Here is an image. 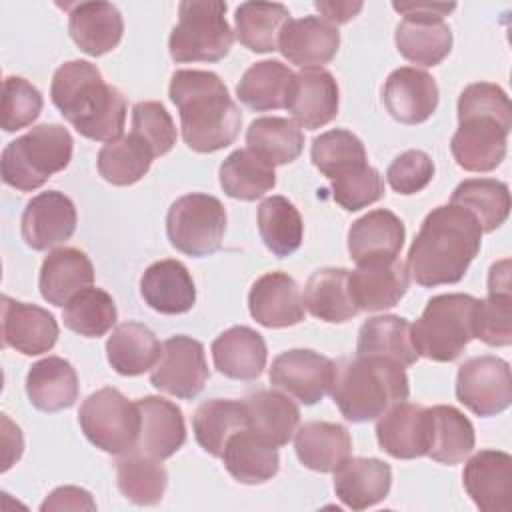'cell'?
<instances>
[{
    "instance_id": "58",
    "label": "cell",
    "mask_w": 512,
    "mask_h": 512,
    "mask_svg": "<svg viewBox=\"0 0 512 512\" xmlns=\"http://www.w3.org/2000/svg\"><path fill=\"white\" fill-rule=\"evenodd\" d=\"M488 294H512L510 292V260H500L490 268Z\"/></svg>"
},
{
    "instance_id": "21",
    "label": "cell",
    "mask_w": 512,
    "mask_h": 512,
    "mask_svg": "<svg viewBox=\"0 0 512 512\" xmlns=\"http://www.w3.org/2000/svg\"><path fill=\"white\" fill-rule=\"evenodd\" d=\"M248 310L266 328H288L304 320V298L292 276L268 272L252 284Z\"/></svg>"
},
{
    "instance_id": "46",
    "label": "cell",
    "mask_w": 512,
    "mask_h": 512,
    "mask_svg": "<svg viewBox=\"0 0 512 512\" xmlns=\"http://www.w3.org/2000/svg\"><path fill=\"white\" fill-rule=\"evenodd\" d=\"M116 482L130 502L138 506H154L164 496L168 474L158 458L134 450L116 462Z\"/></svg>"
},
{
    "instance_id": "25",
    "label": "cell",
    "mask_w": 512,
    "mask_h": 512,
    "mask_svg": "<svg viewBox=\"0 0 512 512\" xmlns=\"http://www.w3.org/2000/svg\"><path fill=\"white\" fill-rule=\"evenodd\" d=\"M392 486V470L380 458H346L334 470V492L352 510L382 502Z\"/></svg>"
},
{
    "instance_id": "33",
    "label": "cell",
    "mask_w": 512,
    "mask_h": 512,
    "mask_svg": "<svg viewBox=\"0 0 512 512\" xmlns=\"http://www.w3.org/2000/svg\"><path fill=\"white\" fill-rule=\"evenodd\" d=\"M298 460L316 472H334L352 452L350 432L336 422H306L294 434Z\"/></svg>"
},
{
    "instance_id": "16",
    "label": "cell",
    "mask_w": 512,
    "mask_h": 512,
    "mask_svg": "<svg viewBox=\"0 0 512 512\" xmlns=\"http://www.w3.org/2000/svg\"><path fill=\"white\" fill-rule=\"evenodd\" d=\"M74 202L60 190H46L28 200L22 212V238L32 250H48L72 238L76 230Z\"/></svg>"
},
{
    "instance_id": "6",
    "label": "cell",
    "mask_w": 512,
    "mask_h": 512,
    "mask_svg": "<svg viewBox=\"0 0 512 512\" xmlns=\"http://www.w3.org/2000/svg\"><path fill=\"white\" fill-rule=\"evenodd\" d=\"M476 300L470 294H438L430 298L410 328L418 356L434 362L456 360L474 338Z\"/></svg>"
},
{
    "instance_id": "53",
    "label": "cell",
    "mask_w": 512,
    "mask_h": 512,
    "mask_svg": "<svg viewBox=\"0 0 512 512\" xmlns=\"http://www.w3.org/2000/svg\"><path fill=\"white\" fill-rule=\"evenodd\" d=\"M384 196V180L368 162L332 180V198L348 212L362 210Z\"/></svg>"
},
{
    "instance_id": "3",
    "label": "cell",
    "mask_w": 512,
    "mask_h": 512,
    "mask_svg": "<svg viewBox=\"0 0 512 512\" xmlns=\"http://www.w3.org/2000/svg\"><path fill=\"white\" fill-rule=\"evenodd\" d=\"M50 98L84 138L112 142L124 132V94L106 84L100 70L86 60H70L56 68Z\"/></svg>"
},
{
    "instance_id": "36",
    "label": "cell",
    "mask_w": 512,
    "mask_h": 512,
    "mask_svg": "<svg viewBox=\"0 0 512 512\" xmlns=\"http://www.w3.org/2000/svg\"><path fill=\"white\" fill-rule=\"evenodd\" d=\"M294 84V72L280 60H262L252 64L236 86V96L244 106L256 112L280 110L288 106Z\"/></svg>"
},
{
    "instance_id": "24",
    "label": "cell",
    "mask_w": 512,
    "mask_h": 512,
    "mask_svg": "<svg viewBox=\"0 0 512 512\" xmlns=\"http://www.w3.org/2000/svg\"><path fill=\"white\" fill-rule=\"evenodd\" d=\"M136 404L142 420L136 450L158 460L170 458L186 442L182 410L162 396H144Z\"/></svg>"
},
{
    "instance_id": "18",
    "label": "cell",
    "mask_w": 512,
    "mask_h": 512,
    "mask_svg": "<svg viewBox=\"0 0 512 512\" xmlns=\"http://www.w3.org/2000/svg\"><path fill=\"white\" fill-rule=\"evenodd\" d=\"M380 448L398 460H414L428 454L430 408L412 402H398L386 410L376 424Z\"/></svg>"
},
{
    "instance_id": "48",
    "label": "cell",
    "mask_w": 512,
    "mask_h": 512,
    "mask_svg": "<svg viewBox=\"0 0 512 512\" xmlns=\"http://www.w3.org/2000/svg\"><path fill=\"white\" fill-rule=\"evenodd\" d=\"M118 312L112 296L102 288H84L68 300L62 312L64 326L84 338H100L116 324Z\"/></svg>"
},
{
    "instance_id": "51",
    "label": "cell",
    "mask_w": 512,
    "mask_h": 512,
    "mask_svg": "<svg viewBox=\"0 0 512 512\" xmlns=\"http://www.w3.org/2000/svg\"><path fill=\"white\" fill-rule=\"evenodd\" d=\"M42 94L26 78L8 76L2 86L0 124L4 132H16L30 126L42 112Z\"/></svg>"
},
{
    "instance_id": "37",
    "label": "cell",
    "mask_w": 512,
    "mask_h": 512,
    "mask_svg": "<svg viewBox=\"0 0 512 512\" xmlns=\"http://www.w3.org/2000/svg\"><path fill=\"white\" fill-rule=\"evenodd\" d=\"M250 428L270 444L284 446L298 430L300 410L290 396L278 390H258L244 400Z\"/></svg>"
},
{
    "instance_id": "35",
    "label": "cell",
    "mask_w": 512,
    "mask_h": 512,
    "mask_svg": "<svg viewBox=\"0 0 512 512\" xmlns=\"http://www.w3.org/2000/svg\"><path fill=\"white\" fill-rule=\"evenodd\" d=\"M162 346L156 334L140 322L118 324L106 340L110 366L122 376H138L152 370L160 358Z\"/></svg>"
},
{
    "instance_id": "4",
    "label": "cell",
    "mask_w": 512,
    "mask_h": 512,
    "mask_svg": "<svg viewBox=\"0 0 512 512\" xmlns=\"http://www.w3.org/2000/svg\"><path fill=\"white\" fill-rule=\"evenodd\" d=\"M330 394L346 420L370 422L404 402L410 386L398 362L382 356H356L336 362Z\"/></svg>"
},
{
    "instance_id": "7",
    "label": "cell",
    "mask_w": 512,
    "mask_h": 512,
    "mask_svg": "<svg viewBox=\"0 0 512 512\" xmlns=\"http://www.w3.org/2000/svg\"><path fill=\"white\" fill-rule=\"evenodd\" d=\"M226 2L220 0H184L178 6V24L168 38V50L174 62H218L232 44L234 32L228 26Z\"/></svg>"
},
{
    "instance_id": "22",
    "label": "cell",
    "mask_w": 512,
    "mask_h": 512,
    "mask_svg": "<svg viewBox=\"0 0 512 512\" xmlns=\"http://www.w3.org/2000/svg\"><path fill=\"white\" fill-rule=\"evenodd\" d=\"M338 46V28L320 16L290 18L278 40L282 56L300 68H322L336 56Z\"/></svg>"
},
{
    "instance_id": "27",
    "label": "cell",
    "mask_w": 512,
    "mask_h": 512,
    "mask_svg": "<svg viewBox=\"0 0 512 512\" xmlns=\"http://www.w3.org/2000/svg\"><path fill=\"white\" fill-rule=\"evenodd\" d=\"M140 294L160 314H184L196 302V286L188 268L172 258L154 262L144 270Z\"/></svg>"
},
{
    "instance_id": "10",
    "label": "cell",
    "mask_w": 512,
    "mask_h": 512,
    "mask_svg": "<svg viewBox=\"0 0 512 512\" xmlns=\"http://www.w3.org/2000/svg\"><path fill=\"white\" fill-rule=\"evenodd\" d=\"M404 18L396 26L398 52L418 66H438L452 50V30L444 22L456 4L450 2H394Z\"/></svg>"
},
{
    "instance_id": "20",
    "label": "cell",
    "mask_w": 512,
    "mask_h": 512,
    "mask_svg": "<svg viewBox=\"0 0 512 512\" xmlns=\"http://www.w3.org/2000/svg\"><path fill=\"white\" fill-rule=\"evenodd\" d=\"M58 340L56 318L28 302L2 296V344L24 356H38L54 348Z\"/></svg>"
},
{
    "instance_id": "19",
    "label": "cell",
    "mask_w": 512,
    "mask_h": 512,
    "mask_svg": "<svg viewBox=\"0 0 512 512\" xmlns=\"http://www.w3.org/2000/svg\"><path fill=\"white\" fill-rule=\"evenodd\" d=\"M462 482L472 502L484 512L512 508V456L500 450H480L462 472Z\"/></svg>"
},
{
    "instance_id": "32",
    "label": "cell",
    "mask_w": 512,
    "mask_h": 512,
    "mask_svg": "<svg viewBox=\"0 0 512 512\" xmlns=\"http://www.w3.org/2000/svg\"><path fill=\"white\" fill-rule=\"evenodd\" d=\"M26 394L36 410L60 412L74 406L78 398V374L68 360L48 356L30 366Z\"/></svg>"
},
{
    "instance_id": "43",
    "label": "cell",
    "mask_w": 512,
    "mask_h": 512,
    "mask_svg": "<svg viewBox=\"0 0 512 512\" xmlns=\"http://www.w3.org/2000/svg\"><path fill=\"white\" fill-rule=\"evenodd\" d=\"M218 178L226 196L244 202L258 200L276 186L274 166L258 158L248 148L234 150L226 156L220 164Z\"/></svg>"
},
{
    "instance_id": "49",
    "label": "cell",
    "mask_w": 512,
    "mask_h": 512,
    "mask_svg": "<svg viewBox=\"0 0 512 512\" xmlns=\"http://www.w3.org/2000/svg\"><path fill=\"white\" fill-rule=\"evenodd\" d=\"M310 158L312 164L330 180L344 176L368 162L362 140L342 128L316 136L310 148Z\"/></svg>"
},
{
    "instance_id": "12",
    "label": "cell",
    "mask_w": 512,
    "mask_h": 512,
    "mask_svg": "<svg viewBox=\"0 0 512 512\" xmlns=\"http://www.w3.org/2000/svg\"><path fill=\"white\" fill-rule=\"evenodd\" d=\"M208 376L202 342L178 334L162 344L160 358L150 372V384L170 396L192 400L204 390Z\"/></svg>"
},
{
    "instance_id": "39",
    "label": "cell",
    "mask_w": 512,
    "mask_h": 512,
    "mask_svg": "<svg viewBox=\"0 0 512 512\" xmlns=\"http://www.w3.org/2000/svg\"><path fill=\"white\" fill-rule=\"evenodd\" d=\"M346 268H320L316 270L304 288V306L308 312L324 322L342 324L358 314L348 290Z\"/></svg>"
},
{
    "instance_id": "9",
    "label": "cell",
    "mask_w": 512,
    "mask_h": 512,
    "mask_svg": "<svg viewBox=\"0 0 512 512\" xmlns=\"http://www.w3.org/2000/svg\"><path fill=\"white\" fill-rule=\"evenodd\" d=\"M226 232V210L216 196L184 194L174 200L166 214L170 244L192 258H204L220 250Z\"/></svg>"
},
{
    "instance_id": "5",
    "label": "cell",
    "mask_w": 512,
    "mask_h": 512,
    "mask_svg": "<svg viewBox=\"0 0 512 512\" xmlns=\"http://www.w3.org/2000/svg\"><path fill=\"white\" fill-rule=\"evenodd\" d=\"M72 148L74 140L68 128L48 122L38 124L2 150V182L20 192H32L70 164Z\"/></svg>"
},
{
    "instance_id": "55",
    "label": "cell",
    "mask_w": 512,
    "mask_h": 512,
    "mask_svg": "<svg viewBox=\"0 0 512 512\" xmlns=\"http://www.w3.org/2000/svg\"><path fill=\"white\" fill-rule=\"evenodd\" d=\"M468 114H488L504 122H512L510 98L498 84L474 82L458 96V118Z\"/></svg>"
},
{
    "instance_id": "54",
    "label": "cell",
    "mask_w": 512,
    "mask_h": 512,
    "mask_svg": "<svg viewBox=\"0 0 512 512\" xmlns=\"http://www.w3.org/2000/svg\"><path fill=\"white\" fill-rule=\"evenodd\" d=\"M432 178H434V162L422 150H406L398 154L386 170V180L390 188L404 196L424 190Z\"/></svg>"
},
{
    "instance_id": "41",
    "label": "cell",
    "mask_w": 512,
    "mask_h": 512,
    "mask_svg": "<svg viewBox=\"0 0 512 512\" xmlns=\"http://www.w3.org/2000/svg\"><path fill=\"white\" fill-rule=\"evenodd\" d=\"M290 12L278 2H242L234 12V32L252 52H274Z\"/></svg>"
},
{
    "instance_id": "8",
    "label": "cell",
    "mask_w": 512,
    "mask_h": 512,
    "mask_svg": "<svg viewBox=\"0 0 512 512\" xmlns=\"http://www.w3.org/2000/svg\"><path fill=\"white\" fill-rule=\"evenodd\" d=\"M78 422L84 436L102 452L124 456L134 452L140 438V410L116 388L92 392L80 406Z\"/></svg>"
},
{
    "instance_id": "26",
    "label": "cell",
    "mask_w": 512,
    "mask_h": 512,
    "mask_svg": "<svg viewBox=\"0 0 512 512\" xmlns=\"http://www.w3.org/2000/svg\"><path fill=\"white\" fill-rule=\"evenodd\" d=\"M68 32L82 52L102 56L120 44L124 20L120 10L110 2H80L70 8Z\"/></svg>"
},
{
    "instance_id": "29",
    "label": "cell",
    "mask_w": 512,
    "mask_h": 512,
    "mask_svg": "<svg viewBox=\"0 0 512 512\" xmlns=\"http://www.w3.org/2000/svg\"><path fill=\"white\" fill-rule=\"evenodd\" d=\"M92 282L94 266L82 250L56 248L42 262L38 288L48 304L66 306L72 296L90 288Z\"/></svg>"
},
{
    "instance_id": "31",
    "label": "cell",
    "mask_w": 512,
    "mask_h": 512,
    "mask_svg": "<svg viewBox=\"0 0 512 512\" xmlns=\"http://www.w3.org/2000/svg\"><path fill=\"white\" fill-rule=\"evenodd\" d=\"M220 458L234 480L252 486L272 480L280 466L278 448L258 436L252 428H244L230 436Z\"/></svg>"
},
{
    "instance_id": "45",
    "label": "cell",
    "mask_w": 512,
    "mask_h": 512,
    "mask_svg": "<svg viewBox=\"0 0 512 512\" xmlns=\"http://www.w3.org/2000/svg\"><path fill=\"white\" fill-rule=\"evenodd\" d=\"M258 232L276 258L292 256L302 244V216L288 198L270 196L258 206Z\"/></svg>"
},
{
    "instance_id": "30",
    "label": "cell",
    "mask_w": 512,
    "mask_h": 512,
    "mask_svg": "<svg viewBox=\"0 0 512 512\" xmlns=\"http://www.w3.org/2000/svg\"><path fill=\"white\" fill-rule=\"evenodd\" d=\"M266 342L248 326H232L212 342V360L232 380H256L266 368Z\"/></svg>"
},
{
    "instance_id": "57",
    "label": "cell",
    "mask_w": 512,
    "mask_h": 512,
    "mask_svg": "<svg viewBox=\"0 0 512 512\" xmlns=\"http://www.w3.org/2000/svg\"><path fill=\"white\" fill-rule=\"evenodd\" d=\"M320 14H324V18L330 24H344L348 20H352L360 10H362V2H316L314 4Z\"/></svg>"
},
{
    "instance_id": "2",
    "label": "cell",
    "mask_w": 512,
    "mask_h": 512,
    "mask_svg": "<svg viewBox=\"0 0 512 512\" xmlns=\"http://www.w3.org/2000/svg\"><path fill=\"white\" fill-rule=\"evenodd\" d=\"M168 94L180 112L182 138L190 150L210 154L236 140L242 114L216 72L176 70Z\"/></svg>"
},
{
    "instance_id": "34",
    "label": "cell",
    "mask_w": 512,
    "mask_h": 512,
    "mask_svg": "<svg viewBox=\"0 0 512 512\" xmlns=\"http://www.w3.org/2000/svg\"><path fill=\"white\" fill-rule=\"evenodd\" d=\"M412 324L394 314L368 318L358 330L356 356H382L398 362L400 366H412L420 358L410 334Z\"/></svg>"
},
{
    "instance_id": "1",
    "label": "cell",
    "mask_w": 512,
    "mask_h": 512,
    "mask_svg": "<svg viewBox=\"0 0 512 512\" xmlns=\"http://www.w3.org/2000/svg\"><path fill=\"white\" fill-rule=\"evenodd\" d=\"M482 234L478 220L466 208L458 204L434 208L408 250L410 278L424 288L460 282L480 252Z\"/></svg>"
},
{
    "instance_id": "11",
    "label": "cell",
    "mask_w": 512,
    "mask_h": 512,
    "mask_svg": "<svg viewBox=\"0 0 512 512\" xmlns=\"http://www.w3.org/2000/svg\"><path fill=\"white\" fill-rule=\"evenodd\" d=\"M456 398L476 416L504 412L512 402L510 364L498 356H474L456 374Z\"/></svg>"
},
{
    "instance_id": "14",
    "label": "cell",
    "mask_w": 512,
    "mask_h": 512,
    "mask_svg": "<svg viewBox=\"0 0 512 512\" xmlns=\"http://www.w3.org/2000/svg\"><path fill=\"white\" fill-rule=\"evenodd\" d=\"M458 130L450 140L456 164L468 172H490L506 158V140L512 122L488 114L458 118Z\"/></svg>"
},
{
    "instance_id": "47",
    "label": "cell",
    "mask_w": 512,
    "mask_h": 512,
    "mask_svg": "<svg viewBox=\"0 0 512 512\" xmlns=\"http://www.w3.org/2000/svg\"><path fill=\"white\" fill-rule=\"evenodd\" d=\"M152 160L154 154L150 148L134 134H128L106 142L98 152L96 166L106 182L114 186H132L148 174Z\"/></svg>"
},
{
    "instance_id": "23",
    "label": "cell",
    "mask_w": 512,
    "mask_h": 512,
    "mask_svg": "<svg viewBox=\"0 0 512 512\" xmlns=\"http://www.w3.org/2000/svg\"><path fill=\"white\" fill-rule=\"evenodd\" d=\"M288 112L300 128L316 130L338 114V84L326 68H302L294 74Z\"/></svg>"
},
{
    "instance_id": "56",
    "label": "cell",
    "mask_w": 512,
    "mask_h": 512,
    "mask_svg": "<svg viewBox=\"0 0 512 512\" xmlns=\"http://www.w3.org/2000/svg\"><path fill=\"white\" fill-rule=\"evenodd\" d=\"M40 510H96V502L84 488L60 486L50 492V496L40 504Z\"/></svg>"
},
{
    "instance_id": "13",
    "label": "cell",
    "mask_w": 512,
    "mask_h": 512,
    "mask_svg": "<svg viewBox=\"0 0 512 512\" xmlns=\"http://www.w3.org/2000/svg\"><path fill=\"white\" fill-rule=\"evenodd\" d=\"M334 374L336 362L308 348L286 350L270 366L272 386L306 406L320 402L330 392Z\"/></svg>"
},
{
    "instance_id": "17",
    "label": "cell",
    "mask_w": 512,
    "mask_h": 512,
    "mask_svg": "<svg viewBox=\"0 0 512 512\" xmlns=\"http://www.w3.org/2000/svg\"><path fill=\"white\" fill-rule=\"evenodd\" d=\"M436 80L414 66H402L390 72L384 82L382 102L388 114L400 124H422L438 108Z\"/></svg>"
},
{
    "instance_id": "52",
    "label": "cell",
    "mask_w": 512,
    "mask_h": 512,
    "mask_svg": "<svg viewBox=\"0 0 512 512\" xmlns=\"http://www.w3.org/2000/svg\"><path fill=\"white\" fill-rule=\"evenodd\" d=\"M474 338L488 346H508L512 342V294H488L476 300L472 318Z\"/></svg>"
},
{
    "instance_id": "38",
    "label": "cell",
    "mask_w": 512,
    "mask_h": 512,
    "mask_svg": "<svg viewBox=\"0 0 512 512\" xmlns=\"http://www.w3.org/2000/svg\"><path fill=\"white\" fill-rule=\"evenodd\" d=\"M250 428L248 410L242 400L212 398L202 402L192 416V430L196 442L210 456L220 458L230 436Z\"/></svg>"
},
{
    "instance_id": "15",
    "label": "cell",
    "mask_w": 512,
    "mask_h": 512,
    "mask_svg": "<svg viewBox=\"0 0 512 512\" xmlns=\"http://www.w3.org/2000/svg\"><path fill=\"white\" fill-rule=\"evenodd\" d=\"M410 274L400 258H376L348 272V290L358 312L392 308L406 294Z\"/></svg>"
},
{
    "instance_id": "28",
    "label": "cell",
    "mask_w": 512,
    "mask_h": 512,
    "mask_svg": "<svg viewBox=\"0 0 512 512\" xmlns=\"http://www.w3.org/2000/svg\"><path fill=\"white\" fill-rule=\"evenodd\" d=\"M404 238V222L394 212L378 208L352 222L348 230V252L356 264L376 258H398Z\"/></svg>"
},
{
    "instance_id": "42",
    "label": "cell",
    "mask_w": 512,
    "mask_h": 512,
    "mask_svg": "<svg viewBox=\"0 0 512 512\" xmlns=\"http://www.w3.org/2000/svg\"><path fill=\"white\" fill-rule=\"evenodd\" d=\"M474 442V426L458 408L446 404L430 408V446L426 456L452 466L474 450Z\"/></svg>"
},
{
    "instance_id": "40",
    "label": "cell",
    "mask_w": 512,
    "mask_h": 512,
    "mask_svg": "<svg viewBox=\"0 0 512 512\" xmlns=\"http://www.w3.org/2000/svg\"><path fill=\"white\" fill-rule=\"evenodd\" d=\"M248 150L270 166L294 162L304 148V134L294 120L280 116H262L250 122L246 130Z\"/></svg>"
},
{
    "instance_id": "44",
    "label": "cell",
    "mask_w": 512,
    "mask_h": 512,
    "mask_svg": "<svg viewBox=\"0 0 512 512\" xmlns=\"http://www.w3.org/2000/svg\"><path fill=\"white\" fill-rule=\"evenodd\" d=\"M450 204L466 208L478 220L482 232H494L510 214V190L494 178H468L454 188Z\"/></svg>"
},
{
    "instance_id": "50",
    "label": "cell",
    "mask_w": 512,
    "mask_h": 512,
    "mask_svg": "<svg viewBox=\"0 0 512 512\" xmlns=\"http://www.w3.org/2000/svg\"><path fill=\"white\" fill-rule=\"evenodd\" d=\"M130 134L144 142L154 158L168 154L176 144V126L166 108L156 100H144L134 104Z\"/></svg>"
}]
</instances>
